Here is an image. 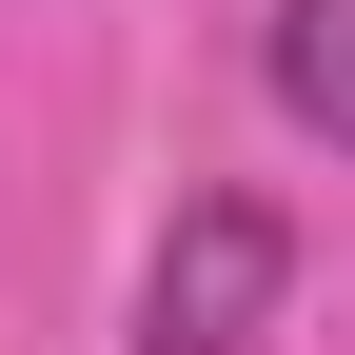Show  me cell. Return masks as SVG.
I'll list each match as a JSON object with an SVG mask.
<instances>
[{
    "label": "cell",
    "mask_w": 355,
    "mask_h": 355,
    "mask_svg": "<svg viewBox=\"0 0 355 355\" xmlns=\"http://www.w3.org/2000/svg\"><path fill=\"white\" fill-rule=\"evenodd\" d=\"M277 277H296L277 198H198L158 237V277H139V355H237L257 316H277Z\"/></svg>",
    "instance_id": "obj_1"
},
{
    "label": "cell",
    "mask_w": 355,
    "mask_h": 355,
    "mask_svg": "<svg viewBox=\"0 0 355 355\" xmlns=\"http://www.w3.org/2000/svg\"><path fill=\"white\" fill-rule=\"evenodd\" d=\"M277 99L316 139H355V0H277Z\"/></svg>",
    "instance_id": "obj_2"
}]
</instances>
